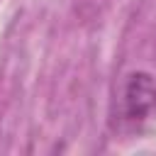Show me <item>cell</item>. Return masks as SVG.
<instances>
[{"label": "cell", "mask_w": 156, "mask_h": 156, "mask_svg": "<svg viewBox=\"0 0 156 156\" xmlns=\"http://www.w3.org/2000/svg\"><path fill=\"white\" fill-rule=\"evenodd\" d=\"M156 105V80L154 76L139 71L129 73L122 95H119V119L127 124H139L149 117V112Z\"/></svg>", "instance_id": "1"}]
</instances>
